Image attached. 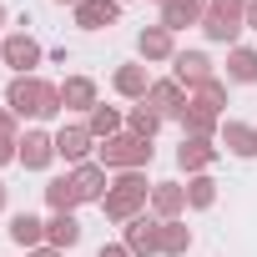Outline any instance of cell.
Returning a JSON list of instances; mask_svg holds the SVG:
<instances>
[{
	"label": "cell",
	"instance_id": "1",
	"mask_svg": "<svg viewBox=\"0 0 257 257\" xmlns=\"http://www.w3.org/2000/svg\"><path fill=\"white\" fill-rule=\"evenodd\" d=\"M6 106L26 121H51V116H61L66 106H61V86L56 81H41V76H16L11 86H6Z\"/></svg>",
	"mask_w": 257,
	"mask_h": 257
},
{
	"label": "cell",
	"instance_id": "2",
	"mask_svg": "<svg viewBox=\"0 0 257 257\" xmlns=\"http://www.w3.org/2000/svg\"><path fill=\"white\" fill-rule=\"evenodd\" d=\"M152 187L157 182H147V172H116L111 177V192L101 197V212H106V222H132V217H142V207H152Z\"/></svg>",
	"mask_w": 257,
	"mask_h": 257
},
{
	"label": "cell",
	"instance_id": "3",
	"mask_svg": "<svg viewBox=\"0 0 257 257\" xmlns=\"http://www.w3.org/2000/svg\"><path fill=\"white\" fill-rule=\"evenodd\" d=\"M152 157H157V147L142 142V137H132V132H121V137H111V142L96 147V162L106 172H147Z\"/></svg>",
	"mask_w": 257,
	"mask_h": 257
},
{
	"label": "cell",
	"instance_id": "4",
	"mask_svg": "<svg viewBox=\"0 0 257 257\" xmlns=\"http://www.w3.org/2000/svg\"><path fill=\"white\" fill-rule=\"evenodd\" d=\"M41 41L31 36V31H11L6 41H0V66H11L16 76H36V66H41Z\"/></svg>",
	"mask_w": 257,
	"mask_h": 257
},
{
	"label": "cell",
	"instance_id": "5",
	"mask_svg": "<svg viewBox=\"0 0 257 257\" xmlns=\"http://www.w3.org/2000/svg\"><path fill=\"white\" fill-rule=\"evenodd\" d=\"M217 71H212V56L207 51H177L172 56V81H182L187 91H197V86H207Z\"/></svg>",
	"mask_w": 257,
	"mask_h": 257
},
{
	"label": "cell",
	"instance_id": "6",
	"mask_svg": "<svg viewBox=\"0 0 257 257\" xmlns=\"http://www.w3.org/2000/svg\"><path fill=\"white\" fill-rule=\"evenodd\" d=\"M187 101H192V91H187L182 81H172V76H167V81H152V91H147V106H152L162 121H167V116H177V121H182Z\"/></svg>",
	"mask_w": 257,
	"mask_h": 257
},
{
	"label": "cell",
	"instance_id": "7",
	"mask_svg": "<svg viewBox=\"0 0 257 257\" xmlns=\"http://www.w3.org/2000/svg\"><path fill=\"white\" fill-rule=\"evenodd\" d=\"M121 242H126L132 257H157V252H162V222H157V217H132Z\"/></svg>",
	"mask_w": 257,
	"mask_h": 257
},
{
	"label": "cell",
	"instance_id": "8",
	"mask_svg": "<svg viewBox=\"0 0 257 257\" xmlns=\"http://www.w3.org/2000/svg\"><path fill=\"white\" fill-rule=\"evenodd\" d=\"M51 162H56V132H41V126L26 132L21 137V167L26 172H46Z\"/></svg>",
	"mask_w": 257,
	"mask_h": 257
},
{
	"label": "cell",
	"instance_id": "9",
	"mask_svg": "<svg viewBox=\"0 0 257 257\" xmlns=\"http://www.w3.org/2000/svg\"><path fill=\"white\" fill-rule=\"evenodd\" d=\"M217 157H222V147H212V142H202V137H182V147H177V167H182L187 177L212 172Z\"/></svg>",
	"mask_w": 257,
	"mask_h": 257
},
{
	"label": "cell",
	"instance_id": "10",
	"mask_svg": "<svg viewBox=\"0 0 257 257\" xmlns=\"http://www.w3.org/2000/svg\"><path fill=\"white\" fill-rule=\"evenodd\" d=\"M137 56H142V66L172 61V56H177V36H172L167 26H147V31L137 36Z\"/></svg>",
	"mask_w": 257,
	"mask_h": 257
},
{
	"label": "cell",
	"instance_id": "11",
	"mask_svg": "<svg viewBox=\"0 0 257 257\" xmlns=\"http://www.w3.org/2000/svg\"><path fill=\"white\" fill-rule=\"evenodd\" d=\"M91 132H86V121L81 126H61L56 132V157L61 162H71V167H81V162H91Z\"/></svg>",
	"mask_w": 257,
	"mask_h": 257
},
{
	"label": "cell",
	"instance_id": "12",
	"mask_svg": "<svg viewBox=\"0 0 257 257\" xmlns=\"http://www.w3.org/2000/svg\"><path fill=\"white\" fill-rule=\"evenodd\" d=\"M71 182H76L81 202H96V207H101V197L111 192V172H106L101 162H81V167L71 172Z\"/></svg>",
	"mask_w": 257,
	"mask_h": 257
},
{
	"label": "cell",
	"instance_id": "13",
	"mask_svg": "<svg viewBox=\"0 0 257 257\" xmlns=\"http://www.w3.org/2000/svg\"><path fill=\"white\" fill-rule=\"evenodd\" d=\"M187 212V187L182 182H157L152 187V217L157 222H177Z\"/></svg>",
	"mask_w": 257,
	"mask_h": 257
},
{
	"label": "cell",
	"instance_id": "14",
	"mask_svg": "<svg viewBox=\"0 0 257 257\" xmlns=\"http://www.w3.org/2000/svg\"><path fill=\"white\" fill-rule=\"evenodd\" d=\"M61 106H66V111H96V106H101L96 81H91V76H66V81H61Z\"/></svg>",
	"mask_w": 257,
	"mask_h": 257
},
{
	"label": "cell",
	"instance_id": "15",
	"mask_svg": "<svg viewBox=\"0 0 257 257\" xmlns=\"http://www.w3.org/2000/svg\"><path fill=\"white\" fill-rule=\"evenodd\" d=\"M121 21V0H81L76 6V26L81 31H106Z\"/></svg>",
	"mask_w": 257,
	"mask_h": 257
},
{
	"label": "cell",
	"instance_id": "16",
	"mask_svg": "<svg viewBox=\"0 0 257 257\" xmlns=\"http://www.w3.org/2000/svg\"><path fill=\"white\" fill-rule=\"evenodd\" d=\"M111 91L121 96V101H147V91H152V76H147V66L137 61V66H116V76H111Z\"/></svg>",
	"mask_w": 257,
	"mask_h": 257
},
{
	"label": "cell",
	"instance_id": "17",
	"mask_svg": "<svg viewBox=\"0 0 257 257\" xmlns=\"http://www.w3.org/2000/svg\"><path fill=\"white\" fill-rule=\"evenodd\" d=\"M202 16H207V0H167L162 6V26L172 36L187 31V26H202Z\"/></svg>",
	"mask_w": 257,
	"mask_h": 257
},
{
	"label": "cell",
	"instance_id": "18",
	"mask_svg": "<svg viewBox=\"0 0 257 257\" xmlns=\"http://www.w3.org/2000/svg\"><path fill=\"white\" fill-rule=\"evenodd\" d=\"M222 147L232 152V157H242V162H252L257 157V126H247V121H222Z\"/></svg>",
	"mask_w": 257,
	"mask_h": 257
},
{
	"label": "cell",
	"instance_id": "19",
	"mask_svg": "<svg viewBox=\"0 0 257 257\" xmlns=\"http://www.w3.org/2000/svg\"><path fill=\"white\" fill-rule=\"evenodd\" d=\"M86 132H91L96 142H111V137H121V132H126V116H121L116 106H106V101H101L96 111H86Z\"/></svg>",
	"mask_w": 257,
	"mask_h": 257
},
{
	"label": "cell",
	"instance_id": "20",
	"mask_svg": "<svg viewBox=\"0 0 257 257\" xmlns=\"http://www.w3.org/2000/svg\"><path fill=\"white\" fill-rule=\"evenodd\" d=\"M182 132H187V137L212 142V137L222 132V116H217V111H207V106H197V101H187V111H182Z\"/></svg>",
	"mask_w": 257,
	"mask_h": 257
},
{
	"label": "cell",
	"instance_id": "21",
	"mask_svg": "<svg viewBox=\"0 0 257 257\" xmlns=\"http://www.w3.org/2000/svg\"><path fill=\"white\" fill-rule=\"evenodd\" d=\"M11 242H16V247H26V252L46 247V222H41V217H31V212H16V217H11Z\"/></svg>",
	"mask_w": 257,
	"mask_h": 257
},
{
	"label": "cell",
	"instance_id": "22",
	"mask_svg": "<svg viewBox=\"0 0 257 257\" xmlns=\"http://www.w3.org/2000/svg\"><path fill=\"white\" fill-rule=\"evenodd\" d=\"M227 81L257 86V51H252V46H232V51H227Z\"/></svg>",
	"mask_w": 257,
	"mask_h": 257
},
{
	"label": "cell",
	"instance_id": "23",
	"mask_svg": "<svg viewBox=\"0 0 257 257\" xmlns=\"http://www.w3.org/2000/svg\"><path fill=\"white\" fill-rule=\"evenodd\" d=\"M46 242L61 247V252L76 247V242H81V222H76V212H56V217L46 222Z\"/></svg>",
	"mask_w": 257,
	"mask_h": 257
},
{
	"label": "cell",
	"instance_id": "24",
	"mask_svg": "<svg viewBox=\"0 0 257 257\" xmlns=\"http://www.w3.org/2000/svg\"><path fill=\"white\" fill-rule=\"evenodd\" d=\"M46 207H51V212H76V207H81L76 182H71V177H51V182H46Z\"/></svg>",
	"mask_w": 257,
	"mask_h": 257
},
{
	"label": "cell",
	"instance_id": "25",
	"mask_svg": "<svg viewBox=\"0 0 257 257\" xmlns=\"http://www.w3.org/2000/svg\"><path fill=\"white\" fill-rule=\"evenodd\" d=\"M126 132H132V137H142V142H152V137L162 132V116H157L147 101H137V106H132V116H126Z\"/></svg>",
	"mask_w": 257,
	"mask_h": 257
},
{
	"label": "cell",
	"instance_id": "26",
	"mask_svg": "<svg viewBox=\"0 0 257 257\" xmlns=\"http://www.w3.org/2000/svg\"><path fill=\"white\" fill-rule=\"evenodd\" d=\"M212 202H217V182H212V172L187 177V207H192V212H207Z\"/></svg>",
	"mask_w": 257,
	"mask_h": 257
},
{
	"label": "cell",
	"instance_id": "27",
	"mask_svg": "<svg viewBox=\"0 0 257 257\" xmlns=\"http://www.w3.org/2000/svg\"><path fill=\"white\" fill-rule=\"evenodd\" d=\"M192 247V227L177 217V222H162V257H187Z\"/></svg>",
	"mask_w": 257,
	"mask_h": 257
},
{
	"label": "cell",
	"instance_id": "28",
	"mask_svg": "<svg viewBox=\"0 0 257 257\" xmlns=\"http://www.w3.org/2000/svg\"><path fill=\"white\" fill-rule=\"evenodd\" d=\"M192 101H197V106H207V111H217V116H222V111H227V81H217V76H212V81H207V86H197V91H192Z\"/></svg>",
	"mask_w": 257,
	"mask_h": 257
},
{
	"label": "cell",
	"instance_id": "29",
	"mask_svg": "<svg viewBox=\"0 0 257 257\" xmlns=\"http://www.w3.org/2000/svg\"><path fill=\"white\" fill-rule=\"evenodd\" d=\"M207 16H217L227 26H247V0H207Z\"/></svg>",
	"mask_w": 257,
	"mask_h": 257
},
{
	"label": "cell",
	"instance_id": "30",
	"mask_svg": "<svg viewBox=\"0 0 257 257\" xmlns=\"http://www.w3.org/2000/svg\"><path fill=\"white\" fill-rule=\"evenodd\" d=\"M237 31H242V26H227V21H217V16H202V36H207V41H217V46H232V41H237Z\"/></svg>",
	"mask_w": 257,
	"mask_h": 257
},
{
	"label": "cell",
	"instance_id": "31",
	"mask_svg": "<svg viewBox=\"0 0 257 257\" xmlns=\"http://www.w3.org/2000/svg\"><path fill=\"white\" fill-rule=\"evenodd\" d=\"M21 162V137H0V167Z\"/></svg>",
	"mask_w": 257,
	"mask_h": 257
},
{
	"label": "cell",
	"instance_id": "32",
	"mask_svg": "<svg viewBox=\"0 0 257 257\" xmlns=\"http://www.w3.org/2000/svg\"><path fill=\"white\" fill-rule=\"evenodd\" d=\"M16 121H21V116H16L11 106H0V137H21V132H16Z\"/></svg>",
	"mask_w": 257,
	"mask_h": 257
},
{
	"label": "cell",
	"instance_id": "33",
	"mask_svg": "<svg viewBox=\"0 0 257 257\" xmlns=\"http://www.w3.org/2000/svg\"><path fill=\"white\" fill-rule=\"evenodd\" d=\"M96 257H132V252H126V242H106Z\"/></svg>",
	"mask_w": 257,
	"mask_h": 257
},
{
	"label": "cell",
	"instance_id": "34",
	"mask_svg": "<svg viewBox=\"0 0 257 257\" xmlns=\"http://www.w3.org/2000/svg\"><path fill=\"white\" fill-rule=\"evenodd\" d=\"M26 257H61V247H51V242H46V247H36V252H26Z\"/></svg>",
	"mask_w": 257,
	"mask_h": 257
},
{
	"label": "cell",
	"instance_id": "35",
	"mask_svg": "<svg viewBox=\"0 0 257 257\" xmlns=\"http://www.w3.org/2000/svg\"><path fill=\"white\" fill-rule=\"evenodd\" d=\"M247 26L257 31V0H247Z\"/></svg>",
	"mask_w": 257,
	"mask_h": 257
},
{
	"label": "cell",
	"instance_id": "36",
	"mask_svg": "<svg viewBox=\"0 0 257 257\" xmlns=\"http://www.w3.org/2000/svg\"><path fill=\"white\" fill-rule=\"evenodd\" d=\"M6 197H11V187H6V182H0V212H6Z\"/></svg>",
	"mask_w": 257,
	"mask_h": 257
},
{
	"label": "cell",
	"instance_id": "37",
	"mask_svg": "<svg viewBox=\"0 0 257 257\" xmlns=\"http://www.w3.org/2000/svg\"><path fill=\"white\" fill-rule=\"evenodd\" d=\"M6 21H11V11H6V0H0V26H6Z\"/></svg>",
	"mask_w": 257,
	"mask_h": 257
},
{
	"label": "cell",
	"instance_id": "38",
	"mask_svg": "<svg viewBox=\"0 0 257 257\" xmlns=\"http://www.w3.org/2000/svg\"><path fill=\"white\" fill-rule=\"evenodd\" d=\"M56 6H71V11H76V6H81V0H56Z\"/></svg>",
	"mask_w": 257,
	"mask_h": 257
},
{
	"label": "cell",
	"instance_id": "39",
	"mask_svg": "<svg viewBox=\"0 0 257 257\" xmlns=\"http://www.w3.org/2000/svg\"><path fill=\"white\" fill-rule=\"evenodd\" d=\"M121 6H126V0H121Z\"/></svg>",
	"mask_w": 257,
	"mask_h": 257
},
{
	"label": "cell",
	"instance_id": "40",
	"mask_svg": "<svg viewBox=\"0 0 257 257\" xmlns=\"http://www.w3.org/2000/svg\"><path fill=\"white\" fill-rule=\"evenodd\" d=\"M162 6H167V0H162Z\"/></svg>",
	"mask_w": 257,
	"mask_h": 257
}]
</instances>
